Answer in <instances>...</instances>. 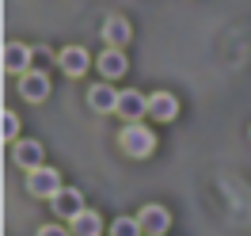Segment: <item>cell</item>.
Listing matches in <instances>:
<instances>
[{
    "instance_id": "6da1fadb",
    "label": "cell",
    "mask_w": 251,
    "mask_h": 236,
    "mask_svg": "<svg viewBox=\"0 0 251 236\" xmlns=\"http://www.w3.org/2000/svg\"><path fill=\"white\" fill-rule=\"evenodd\" d=\"M118 141H122V149L129 153V157L145 160L152 149H156V133H152L149 126H141V122H129V126L118 133Z\"/></svg>"
},
{
    "instance_id": "7a4b0ae2",
    "label": "cell",
    "mask_w": 251,
    "mask_h": 236,
    "mask_svg": "<svg viewBox=\"0 0 251 236\" xmlns=\"http://www.w3.org/2000/svg\"><path fill=\"white\" fill-rule=\"evenodd\" d=\"M27 190L38 194V198H53L61 190V175L53 172V168H34L31 179H27Z\"/></svg>"
},
{
    "instance_id": "3957f363",
    "label": "cell",
    "mask_w": 251,
    "mask_h": 236,
    "mask_svg": "<svg viewBox=\"0 0 251 236\" xmlns=\"http://www.w3.org/2000/svg\"><path fill=\"white\" fill-rule=\"evenodd\" d=\"M50 202H53V213H61V217H69V221L84 213V194H80V190H73V187H61L53 198H50Z\"/></svg>"
},
{
    "instance_id": "277c9868",
    "label": "cell",
    "mask_w": 251,
    "mask_h": 236,
    "mask_svg": "<svg viewBox=\"0 0 251 236\" xmlns=\"http://www.w3.org/2000/svg\"><path fill=\"white\" fill-rule=\"evenodd\" d=\"M137 221H141V229H145V236H164L168 233V225H172V217H168V210L164 206H145L141 213H137Z\"/></svg>"
},
{
    "instance_id": "5b68a950",
    "label": "cell",
    "mask_w": 251,
    "mask_h": 236,
    "mask_svg": "<svg viewBox=\"0 0 251 236\" xmlns=\"http://www.w3.org/2000/svg\"><path fill=\"white\" fill-rule=\"evenodd\" d=\"M19 92H23V99H31V103H42V99L50 95L46 73H23V80H19Z\"/></svg>"
},
{
    "instance_id": "8992f818",
    "label": "cell",
    "mask_w": 251,
    "mask_h": 236,
    "mask_svg": "<svg viewBox=\"0 0 251 236\" xmlns=\"http://www.w3.org/2000/svg\"><path fill=\"white\" fill-rule=\"evenodd\" d=\"M149 114H152L156 122H172L175 114H179V99H175L172 92H156L149 99Z\"/></svg>"
},
{
    "instance_id": "52a82bcc",
    "label": "cell",
    "mask_w": 251,
    "mask_h": 236,
    "mask_svg": "<svg viewBox=\"0 0 251 236\" xmlns=\"http://www.w3.org/2000/svg\"><path fill=\"white\" fill-rule=\"evenodd\" d=\"M118 99H122V92H114L110 84H95L92 92H88V103H92V110H99V114L118 110Z\"/></svg>"
},
{
    "instance_id": "ba28073f",
    "label": "cell",
    "mask_w": 251,
    "mask_h": 236,
    "mask_svg": "<svg viewBox=\"0 0 251 236\" xmlns=\"http://www.w3.org/2000/svg\"><path fill=\"white\" fill-rule=\"evenodd\" d=\"M88 65H92L88 50H80V46H65L61 50V69L69 73V77H84V73H88Z\"/></svg>"
},
{
    "instance_id": "9c48e42d",
    "label": "cell",
    "mask_w": 251,
    "mask_h": 236,
    "mask_svg": "<svg viewBox=\"0 0 251 236\" xmlns=\"http://www.w3.org/2000/svg\"><path fill=\"white\" fill-rule=\"evenodd\" d=\"M145 110H149V99H145L141 92H122V99H118V114H122L126 122H137Z\"/></svg>"
},
{
    "instance_id": "30bf717a",
    "label": "cell",
    "mask_w": 251,
    "mask_h": 236,
    "mask_svg": "<svg viewBox=\"0 0 251 236\" xmlns=\"http://www.w3.org/2000/svg\"><path fill=\"white\" fill-rule=\"evenodd\" d=\"M16 164H23V168H42V145L38 141H31V137H27V141H16Z\"/></svg>"
},
{
    "instance_id": "8fae6325",
    "label": "cell",
    "mask_w": 251,
    "mask_h": 236,
    "mask_svg": "<svg viewBox=\"0 0 251 236\" xmlns=\"http://www.w3.org/2000/svg\"><path fill=\"white\" fill-rule=\"evenodd\" d=\"M103 38H107L114 50H122L126 42H129V23H126V19H118V16H110L107 23H103Z\"/></svg>"
},
{
    "instance_id": "7c38bea8",
    "label": "cell",
    "mask_w": 251,
    "mask_h": 236,
    "mask_svg": "<svg viewBox=\"0 0 251 236\" xmlns=\"http://www.w3.org/2000/svg\"><path fill=\"white\" fill-rule=\"evenodd\" d=\"M27 61H31V50L27 46H19V42H8V46H4V69H8V73H23Z\"/></svg>"
},
{
    "instance_id": "4fadbf2b",
    "label": "cell",
    "mask_w": 251,
    "mask_h": 236,
    "mask_svg": "<svg viewBox=\"0 0 251 236\" xmlns=\"http://www.w3.org/2000/svg\"><path fill=\"white\" fill-rule=\"evenodd\" d=\"M103 233V221L95 210H84L80 217H73V236H99Z\"/></svg>"
},
{
    "instance_id": "5bb4252c",
    "label": "cell",
    "mask_w": 251,
    "mask_h": 236,
    "mask_svg": "<svg viewBox=\"0 0 251 236\" xmlns=\"http://www.w3.org/2000/svg\"><path fill=\"white\" fill-rule=\"evenodd\" d=\"M99 73H103V77H122V73H126V57H122V50L110 46L107 53H99Z\"/></svg>"
},
{
    "instance_id": "9a60e30c",
    "label": "cell",
    "mask_w": 251,
    "mask_h": 236,
    "mask_svg": "<svg viewBox=\"0 0 251 236\" xmlns=\"http://www.w3.org/2000/svg\"><path fill=\"white\" fill-rule=\"evenodd\" d=\"M110 233H114V236H141L145 229H141V221H137V217H118L114 225H110Z\"/></svg>"
},
{
    "instance_id": "2e32d148",
    "label": "cell",
    "mask_w": 251,
    "mask_h": 236,
    "mask_svg": "<svg viewBox=\"0 0 251 236\" xmlns=\"http://www.w3.org/2000/svg\"><path fill=\"white\" fill-rule=\"evenodd\" d=\"M0 122H4V126H0V130H4V141H16V137H19V118L12 114V110H4Z\"/></svg>"
},
{
    "instance_id": "e0dca14e",
    "label": "cell",
    "mask_w": 251,
    "mask_h": 236,
    "mask_svg": "<svg viewBox=\"0 0 251 236\" xmlns=\"http://www.w3.org/2000/svg\"><path fill=\"white\" fill-rule=\"evenodd\" d=\"M38 236H69V233H65V229H57V225H42V229H38Z\"/></svg>"
}]
</instances>
